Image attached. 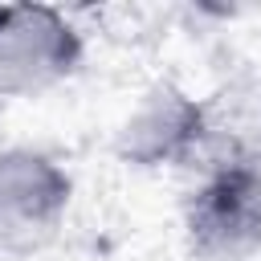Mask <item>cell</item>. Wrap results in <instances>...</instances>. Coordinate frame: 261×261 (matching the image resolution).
Masks as SVG:
<instances>
[{
  "instance_id": "1",
  "label": "cell",
  "mask_w": 261,
  "mask_h": 261,
  "mask_svg": "<svg viewBox=\"0 0 261 261\" xmlns=\"http://www.w3.org/2000/svg\"><path fill=\"white\" fill-rule=\"evenodd\" d=\"M179 232L192 261L261 257V147L212 139L179 200Z\"/></svg>"
},
{
  "instance_id": "2",
  "label": "cell",
  "mask_w": 261,
  "mask_h": 261,
  "mask_svg": "<svg viewBox=\"0 0 261 261\" xmlns=\"http://www.w3.org/2000/svg\"><path fill=\"white\" fill-rule=\"evenodd\" d=\"M86 61V37L65 8L0 4V98L33 102L65 86Z\"/></svg>"
},
{
  "instance_id": "3",
  "label": "cell",
  "mask_w": 261,
  "mask_h": 261,
  "mask_svg": "<svg viewBox=\"0 0 261 261\" xmlns=\"http://www.w3.org/2000/svg\"><path fill=\"white\" fill-rule=\"evenodd\" d=\"M212 130V110L200 98L175 82H155L122 114L114 130V155L135 171L196 167L216 139Z\"/></svg>"
},
{
  "instance_id": "4",
  "label": "cell",
  "mask_w": 261,
  "mask_h": 261,
  "mask_svg": "<svg viewBox=\"0 0 261 261\" xmlns=\"http://www.w3.org/2000/svg\"><path fill=\"white\" fill-rule=\"evenodd\" d=\"M73 204L69 167L33 143L0 147V253H33L57 237Z\"/></svg>"
}]
</instances>
